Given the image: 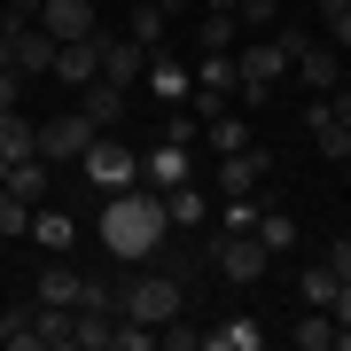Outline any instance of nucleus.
Wrapping results in <instances>:
<instances>
[{"label": "nucleus", "instance_id": "obj_14", "mask_svg": "<svg viewBox=\"0 0 351 351\" xmlns=\"http://www.w3.org/2000/svg\"><path fill=\"white\" fill-rule=\"evenodd\" d=\"M141 71H149V47L141 39H117V32H101V78H117V86H141Z\"/></svg>", "mask_w": 351, "mask_h": 351}, {"label": "nucleus", "instance_id": "obj_33", "mask_svg": "<svg viewBox=\"0 0 351 351\" xmlns=\"http://www.w3.org/2000/svg\"><path fill=\"white\" fill-rule=\"evenodd\" d=\"M320 265H328L336 281H351V234H343V242H328V258H320Z\"/></svg>", "mask_w": 351, "mask_h": 351}, {"label": "nucleus", "instance_id": "obj_9", "mask_svg": "<svg viewBox=\"0 0 351 351\" xmlns=\"http://www.w3.org/2000/svg\"><path fill=\"white\" fill-rule=\"evenodd\" d=\"M39 24H47V39L63 47V39H94L101 32V8L94 0H39Z\"/></svg>", "mask_w": 351, "mask_h": 351}, {"label": "nucleus", "instance_id": "obj_7", "mask_svg": "<svg viewBox=\"0 0 351 351\" xmlns=\"http://www.w3.org/2000/svg\"><path fill=\"white\" fill-rule=\"evenodd\" d=\"M289 71H297L313 94H336L343 86V47H336V39H304V47L289 55Z\"/></svg>", "mask_w": 351, "mask_h": 351}, {"label": "nucleus", "instance_id": "obj_35", "mask_svg": "<svg viewBox=\"0 0 351 351\" xmlns=\"http://www.w3.org/2000/svg\"><path fill=\"white\" fill-rule=\"evenodd\" d=\"M328 101H336V117H343V125H351V78H343V86L328 94Z\"/></svg>", "mask_w": 351, "mask_h": 351}, {"label": "nucleus", "instance_id": "obj_13", "mask_svg": "<svg viewBox=\"0 0 351 351\" xmlns=\"http://www.w3.org/2000/svg\"><path fill=\"white\" fill-rule=\"evenodd\" d=\"M47 78H63L71 94L86 86V78H101V32H94V39H63V47H55V71H47Z\"/></svg>", "mask_w": 351, "mask_h": 351}, {"label": "nucleus", "instance_id": "obj_8", "mask_svg": "<svg viewBox=\"0 0 351 351\" xmlns=\"http://www.w3.org/2000/svg\"><path fill=\"white\" fill-rule=\"evenodd\" d=\"M188 164H195V141H172V133H164L156 141V149L149 156H141V188H180V180H188Z\"/></svg>", "mask_w": 351, "mask_h": 351}, {"label": "nucleus", "instance_id": "obj_15", "mask_svg": "<svg viewBox=\"0 0 351 351\" xmlns=\"http://www.w3.org/2000/svg\"><path fill=\"white\" fill-rule=\"evenodd\" d=\"M32 242H39L47 258H71V250H78V219L55 211V203H32Z\"/></svg>", "mask_w": 351, "mask_h": 351}, {"label": "nucleus", "instance_id": "obj_27", "mask_svg": "<svg viewBox=\"0 0 351 351\" xmlns=\"http://www.w3.org/2000/svg\"><path fill=\"white\" fill-rule=\"evenodd\" d=\"M195 86H211V94H234V47H226V55H195Z\"/></svg>", "mask_w": 351, "mask_h": 351}, {"label": "nucleus", "instance_id": "obj_12", "mask_svg": "<svg viewBox=\"0 0 351 351\" xmlns=\"http://www.w3.org/2000/svg\"><path fill=\"white\" fill-rule=\"evenodd\" d=\"M304 133H313V149H320V156H351V125L336 117V101H328V94L304 101Z\"/></svg>", "mask_w": 351, "mask_h": 351}, {"label": "nucleus", "instance_id": "obj_1", "mask_svg": "<svg viewBox=\"0 0 351 351\" xmlns=\"http://www.w3.org/2000/svg\"><path fill=\"white\" fill-rule=\"evenodd\" d=\"M94 234H101V250H110L117 265L156 258V250H164V234H172V219H164V195H156V188H117V195H101Z\"/></svg>", "mask_w": 351, "mask_h": 351}, {"label": "nucleus", "instance_id": "obj_10", "mask_svg": "<svg viewBox=\"0 0 351 351\" xmlns=\"http://www.w3.org/2000/svg\"><path fill=\"white\" fill-rule=\"evenodd\" d=\"M141 86H149V94L164 101V110H180V101H188V94H195V71H188V63H180V55H172V47H156V55H149V71H141Z\"/></svg>", "mask_w": 351, "mask_h": 351}, {"label": "nucleus", "instance_id": "obj_34", "mask_svg": "<svg viewBox=\"0 0 351 351\" xmlns=\"http://www.w3.org/2000/svg\"><path fill=\"white\" fill-rule=\"evenodd\" d=\"M16 86H24V78H16V71H0V110H16Z\"/></svg>", "mask_w": 351, "mask_h": 351}, {"label": "nucleus", "instance_id": "obj_2", "mask_svg": "<svg viewBox=\"0 0 351 351\" xmlns=\"http://www.w3.org/2000/svg\"><path fill=\"white\" fill-rule=\"evenodd\" d=\"M117 313L141 320V328L188 320V274H180V265H149V258H141V274H117Z\"/></svg>", "mask_w": 351, "mask_h": 351}, {"label": "nucleus", "instance_id": "obj_37", "mask_svg": "<svg viewBox=\"0 0 351 351\" xmlns=\"http://www.w3.org/2000/svg\"><path fill=\"white\" fill-rule=\"evenodd\" d=\"M203 8H226V16H234V8H242V0H203Z\"/></svg>", "mask_w": 351, "mask_h": 351}, {"label": "nucleus", "instance_id": "obj_5", "mask_svg": "<svg viewBox=\"0 0 351 351\" xmlns=\"http://www.w3.org/2000/svg\"><path fill=\"white\" fill-rule=\"evenodd\" d=\"M265 265H274V250H265L258 234H219V242H211V274H219L226 289H250Z\"/></svg>", "mask_w": 351, "mask_h": 351}, {"label": "nucleus", "instance_id": "obj_29", "mask_svg": "<svg viewBox=\"0 0 351 351\" xmlns=\"http://www.w3.org/2000/svg\"><path fill=\"white\" fill-rule=\"evenodd\" d=\"M336 289H343V281L328 274V265H304V274H297V297H304V304H328Z\"/></svg>", "mask_w": 351, "mask_h": 351}, {"label": "nucleus", "instance_id": "obj_31", "mask_svg": "<svg viewBox=\"0 0 351 351\" xmlns=\"http://www.w3.org/2000/svg\"><path fill=\"white\" fill-rule=\"evenodd\" d=\"M0 234H8V242H16V234H32V203H24V195H8V188H0Z\"/></svg>", "mask_w": 351, "mask_h": 351}, {"label": "nucleus", "instance_id": "obj_28", "mask_svg": "<svg viewBox=\"0 0 351 351\" xmlns=\"http://www.w3.org/2000/svg\"><path fill=\"white\" fill-rule=\"evenodd\" d=\"M258 226V195H219V234H250Z\"/></svg>", "mask_w": 351, "mask_h": 351}, {"label": "nucleus", "instance_id": "obj_25", "mask_svg": "<svg viewBox=\"0 0 351 351\" xmlns=\"http://www.w3.org/2000/svg\"><path fill=\"white\" fill-rule=\"evenodd\" d=\"M195 149H211V156H234V149H250V125H242V110H226V117H211Z\"/></svg>", "mask_w": 351, "mask_h": 351}, {"label": "nucleus", "instance_id": "obj_11", "mask_svg": "<svg viewBox=\"0 0 351 351\" xmlns=\"http://www.w3.org/2000/svg\"><path fill=\"white\" fill-rule=\"evenodd\" d=\"M265 172H274V156L250 141V149L219 156V195H258V188H265Z\"/></svg>", "mask_w": 351, "mask_h": 351}, {"label": "nucleus", "instance_id": "obj_23", "mask_svg": "<svg viewBox=\"0 0 351 351\" xmlns=\"http://www.w3.org/2000/svg\"><path fill=\"white\" fill-rule=\"evenodd\" d=\"M289 343L297 351H336V313H328V304H304V320L289 328Z\"/></svg>", "mask_w": 351, "mask_h": 351}, {"label": "nucleus", "instance_id": "obj_17", "mask_svg": "<svg viewBox=\"0 0 351 351\" xmlns=\"http://www.w3.org/2000/svg\"><path fill=\"white\" fill-rule=\"evenodd\" d=\"M78 110H86L101 133H117L125 125V86H117V78H86V86H78Z\"/></svg>", "mask_w": 351, "mask_h": 351}, {"label": "nucleus", "instance_id": "obj_22", "mask_svg": "<svg viewBox=\"0 0 351 351\" xmlns=\"http://www.w3.org/2000/svg\"><path fill=\"white\" fill-rule=\"evenodd\" d=\"M24 156H39V125L24 110H0V164H24Z\"/></svg>", "mask_w": 351, "mask_h": 351}, {"label": "nucleus", "instance_id": "obj_32", "mask_svg": "<svg viewBox=\"0 0 351 351\" xmlns=\"http://www.w3.org/2000/svg\"><path fill=\"white\" fill-rule=\"evenodd\" d=\"M320 24H328V39L351 55V0H320Z\"/></svg>", "mask_w": 351, "mask_h": 351}, {"label": "nucleus", "instance_id": "obj_39", "mask_svg": "<svg viewBox=\"0 0 351 351\" xmlns=\"http://www.w3.org/2000/svg\"><path fill=\"white\" fill-rule=\"evenodd\" d=\"M0 351H8V343H0Z\"/></svg>", "mask_w": 351, "mask_h": 351}, {"label": "nucleus", "instance_id": "obj_18", "mask_svg": "<svg viewBox=\"0 0 351 351\" xmlns=\"http://www.w3.org/2000/svg\"><path fill=\"white\" fill-rule=\"evenodd\" d=\"M0 188H8V195H24V203H47V195H55V164H47V156L0 164Z\"/></svg>", "mask_w": 351, "mask_h": 351}, {"label": "nucleus", "instance_id": "obj_16", "mask_svg": "<svg viewBox=\"0 0 351 351\" xmlns=\"http://www.w3.org/2000/svg\"><path fill=\"white\" fill-rule=\"evenodd\" d=\"M250 234H258L274 258H289V250H297V211H289L281 195H258V226H250Z\"/></svg>", "mask_w": 351, "mask_h": 351}, {"label": "nucleus", "instance_id": "obj_21", "mask_svg": "<svg viewBox=\"0 0 351 351\" xmlns=\"http://www.w3.org/2000/svg\"><path fill=\"white\" fill-rule=\"evenodd\" d=\"M125 39H141L149 55L172 39V16H164V0H133V8H125Z\"/></svg>", "mask_w": 351, "mask_h": 351}, {"label": "nucleus", "instance_id": "obj_4", "mask_svg": "<svg viewBox=\"0 0 351 351\" xmlns=\"http://www.w3.org/2000/svg\"><path fill=\"white\" fill-rule=\"evenodd\" d=\"M78 172H86L101 195H117V188H141V156H133L117 133H94V141H86V156H78Z\"/></svg>", "mask_w": 351, "mask_h": 351}, {"label": "nucleus", "instance_id": "obj_19", "mask_svg": "<svg viewBox=\"0 0 351 351\" xmlns=\"http://www.w3.org/2000/svg\"><path fill=\"white\" fill-rule=\"evenodd\" d=\"M78 289H86V274H78L71 258H55V265H39V281H32V304H71V313H78Z\"/></svg>", "mask_w": 351, "mask_h": 351}, {"label": "nucleus", "instance_id": "obj_6", "mask_svg": "<svg viewBox=\"0 0 351 351\" xmlns=\"http://www.w3.org/2000/svg\"><path fill=\"white\" fill-rule=\"evenodd\" d=\"M94 133H101V125H94V117H86V110L71 101L63 117H47V125H39V156H47V164H78Z\"/></svg>", "mask_w": 351, "mask_h": 351}, {"label": "nucleus", "instance_id": "obj_24", "mask_svg": "<svg viewBox=\"0 0 351 351\" xmlns=\"http://www.w3.org/2000/svg\"><path fill=\"white\" fill-rule=\"evenodd\" d=\"M234 39H242V24H234L226 8H203V16H195V55H226Z\"/></svg>", "mask_w": 351, "mask_h": 351}, {"label": "nucleus", "instance_id": "obj_36", "mask_svg": "<svg viewBox=\"0 0 351 351\" xmlns=\"http://www.w3.org/2000/svg\"><path fill=\"white\" fill-rule=\"evenodd\" d=\"M8 16H39V0H8Z\"/></svg>", "mask_w": 351, "mask_h": 351}, {"label": "nucleus", "instance_id": "obj_30", "mask_svg": "<svg viewBox=\"0 0 351 351\" xmlns=\"http://www.w3.org/2000/svg\"><path fill=\"white\" fill-rule=\"evenodd\" d=\"M234 24H242V32H274V24H281V0H242Z\"/></svg>", "mask_w": 351, "mask_h": 351}, {"label": "nucleus", "instance_id": "obj_3", "mask_svg": "<svg viewBox=\"0 0 351 351\" xmlns=\"http://www.w3.org/2000/svg\"><path fill=\"white\" fill-rule=\"evenodd\" d=\"M281 78H289V39H281V32L234 39V110H265Z\"/></svg>", "mask_w": 351, "mask_h": 351}, {"label": "nucleus", "instance_id": "obj_38", "mask_svg": "<svg viewBox=\"0 0 351 351\" xmlns=\"http://www.w3.org/2000/svg\"><path fill=\"white\" fill-rule=\"evenodd\" d=\"M0 16H8V0H0Z\"/></svg>", "mask_w": 351, "mask_h": 351}, {"label": "nucleus", "instance_id": "obj_26", "mask_svg": "<svg viewBox=\"0 0 351 351\" xmlns=\"http://www.w3.org/2000/svg\"><path fill=\"white\" fill-rule=\"evenodd\" d=\"M164 219H172V226H203V219H211V203H203V188H195V180L164 188Z\"/></svg>", "mask_w": 351, "mask_h": 351}, {"label": "nucleus", "instance_id": "obj_20", "mask_svg": "<svg viewBox=\"0 0 351 351\" xmlns=\"http://www.w3.org/2000/svg\"><path fill=\"white\" fill-rule=\"evenodd\" d=\"M195 343H203V351H258L265 328H258L250 313H234V320H219V328H195Z\"/></svg>", "mask_w": 351, "mask_h": 351}]
</instances>
